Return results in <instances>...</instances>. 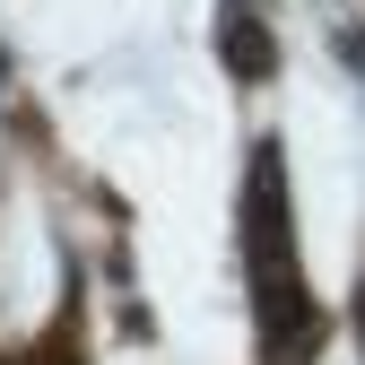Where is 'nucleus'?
Wrapping results in <instances>:
<instances>
[{"instance_id": "obj_1", "label": "nucleus", "mask_w": 365, "mask_h": 365, "mask_svg": "<svg viewBox=\"0 0 365 365\" xmlns=\"http://www.w3.org/2000/svg\"><path fill=\"white\" fill-rule=\"evenodd\" d=\"M252 279H261V322L269 339H296V261H287V217H279V165H252Z\"/></svg>"}]
</instances>
